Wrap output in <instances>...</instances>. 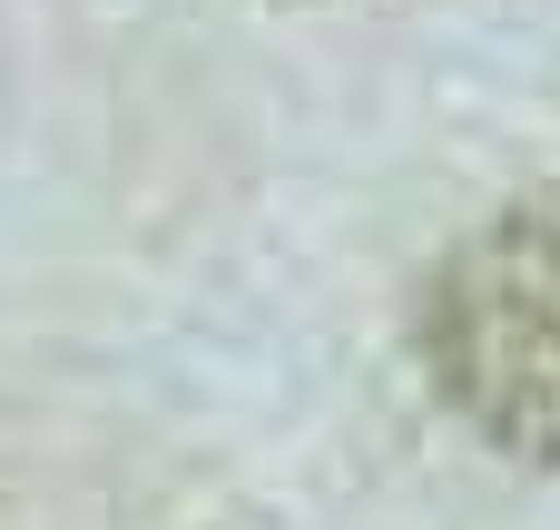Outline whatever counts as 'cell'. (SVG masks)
I'll return each instance as SVG.
<instances>
[{
	"label": "cell",
	"instance_id": "obj_1",
	"mask_svg": "<svg viewBox=\"0 0 560 530\" xmlns=\"http://www.w3.org/2000/svg\"><path fill=\"white\" fill-rule=\"evenodd\" d=\"M413 354L492 452L560 472V187L492 207L433 256Z\"/></svg>",
	"mask_w": 560,
	"mask_h": 530
}]
</instances>
